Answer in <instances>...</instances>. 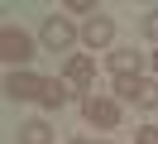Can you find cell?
<instances>
[{"label": "cell", "mask_w": 158, "mask_h": 144, "mask_svg": "<svg viewBox=\"0 0 158 144\" xmlns=\"http://www.w3.org/2000/svg\"><path fill=\"white\" fill-rule=\"evenodd\" d=\"M0 58L10 63L15 72H24V67H29V63H34V58H39V53H34V38L24 34V29H15V24H5V29H0Z\"/></svg>", "instance_id": "1"}, {"label": "cell", "mask_w": 158, "mask_h": 144, "mask_svg": "<svg viewBox=\"0 0 158 144\" xmlns=\"http://www.w3.org/2000/svg\"><path fill=\"white\" fill-rule=\"evenodd\" d=\"M115 101H129L139 111H158V77H120Z\"/></svg>", "instance_id": "2"}, {"label": "cell", "mask_w": 158, "mask_h": 144, "mask_svg": "<svg viewBox=\"0 0 158 144\" xmlns=\"http://www.w3.org/2000/svg\"><path fill=\"white\" fill-rule=\"evenodd\" d=\"M81 115H86V125H96V130H115V125H120V101L91 91L86 101H81Z\"/></svg>", "instance_id": "3"}, {"label": "cell", "mask_w": 158, "mask_h": 144, "mask_svg": "<svg viewBox=\"0 0 158 144\" xmlns=\"http://www.w3.org/2000/svg\"><path fill=\"white\" fill-rule=\"evenodd\" d=\"M39 38H43V48H48V53H67V48L77 43V29H72V19L48 15V19H43V29H39Z\"/></svg>", "instance_id": "4"}, {"label": "cell", "mask_w": 158, "mask_h": 144, "mask_svg": "<svg viewBox=\"0 0 158 144\" xmlns=\"http://www.w3.org/2000/svg\"><path fill=\"white\" fill-rule=\"evenodd\" d=\"M62 82L77 86V91H96V86H91V82H96V58H91V53H72L67 67H62Z\"/></svg>", "instance_id": "5"}, {"label": "cell", "mask_w": 158, "mask_h": 144, "mask_svg": "<svg viewBox=\"0 0 158 144\" xmlns=\"http://www.w3.org/2000/svg\"><path fill=\"white\" fill-rule=\"evenodd\" d=\"M39 91H43V77H34L29 67L5 77V96H10V101H39Z\"/></svg>", "instance_id": "6"}, {"label": "cell", "mask_w": 158, "mask_h": 144, "mask_svg": "<svg viewBox=\"0 0 158 144\" xmlns=\"http://www.w3.org/2000/svg\"><path fill=\"white\" fill-rule=\"evenodd\" d=\"M110 38H115V19L110 15H96V19H86V29H81V43L96 53V48H110Z\"/></svg>", "instance_id": "7"}, {"label": "cell", "mask_w": 158, "mask_h": 144, "mask_svg": "<svg viewBox=\"0 0 158 144\" xmlns=\"http://www.w3.org/2000/svg\"><path fill=\"white\" fill-rule=\"evenodd\" d=\"M106 63H110V72H115V82H120V77H139V72H144V53H134V48H115Z\"/></svg>", "instance_id": "8"}, {"label": "cell", "mask_w": 158, "mask_h": 144, "mask_svg": "<svg viewBox=\"0 0 158 144\" xmlns=\"http://www.w3.org/2000/svg\"><path fill=\"white\" fill-rule=\"evenodd\" d=\"M67 82H62V77H43V91H39V106L43 111H62V106H67Z\"/></svg>", "instance_id": "9"}, {"label": "cell", "mask_w": 158, "mask_h": 144, "mask_svg": "<svg viewBox=\"0 0 158 144\" xmlns=\"http://www.w3.org/2000/svg\"><path fill=\"white\" fill-rule=\"evenodd\" d=\"M19 144H53L48 120H24V125H19Z\"/></svg>", "instance_id": "10"}, {"label": "cell", "mask_w": 158, "mask_h": 144, "mask_svg": "<svg viewBox=\"0 0 158 144\" xmlns=\"http://www.w3.org/2000/svg\"><path fill=\"white\" fill-rule=\"evenodd\" d=\"M62 10H67V15H91V19L101 15V10L91 5V0H67V5H62Z\"/></svg>", "instance_id": "11"}, {"label": "cell", "mask_w": 158, "mask_h": 144, "mask_svg": "<svg viewBox=\"0 0 158 144\" xmlns=\"http://www.w3.org/2000/svg\"><path fill=\"white\" fill-rule=\"evenodd\" d=\"M134 144H158V125H139V130H134Z\"/></svg>", "instance_id": "12"}, {"label": "cell", "mask_w": 158, "mask_h": 144, "mask_svg": "<svg viewBox=\"0 0 158 144\" xmlns=\"http://www.w3.org/2000/svg\"><path fill=\"white\" fill-rule=\"evenodd\" d=\"M139 29H144L148 38H158V10H148V15H144V24H139Z\"/></svg>", "instance_id": "13"}, {"label": "cell", "mask_w": 158, "mask_h": 144, "mask_svg": "<svg viewBox=\"0 0 158 144\" xmlns=\"http://www.w3.org/2000/svg\"><path fill=\"white\" fill-rule=\"evenodd\" d=\"M148 63H153V72H158V48H153V53H148Z\"/></svg>", "instance_id": "14"}, {"label": "cell", "mask_w": 158, "mask_h": 144, "mask_svg": "<svg viewBox=\"0 0 158 144\" xmlns=\"http://www.w3.org/2000/svg\"><path fill=\"white\" fill-rule=\"evenodd\" d=\"M72 144H91V139H72Z\"/></svg>", "instance_id": "15"}]
</instances>
